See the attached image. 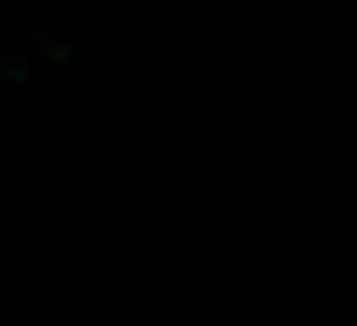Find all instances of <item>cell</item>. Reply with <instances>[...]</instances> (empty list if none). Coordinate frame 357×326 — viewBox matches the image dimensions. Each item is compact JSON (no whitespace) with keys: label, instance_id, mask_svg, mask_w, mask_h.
<instances>
[{"label":"cell","instance_id":"6da1fadb","mask_svg":"<svg viewBox=\"0 0 357 326\" xmlns=\"http://www.w3.org/2000/svg\"><path fill=\"white\" fill-rule=\"evenodd\" d=\"M4 73H12L16 85H24V81H27V62H24V58H4Z\"/></svg>","mask_w":357,"mask_h":326},{"label":"cell","instance_id":"7a4b0ae2","mask_svg":"<svg viewBox=\"0 0 357 326\" xmlns=\"http://www.w3.org/2000/svg\"><path fill=\"white\" fill-rule=\"evenodd\" d=\"M131 4H158V0H131Z\"/></svg>","mask_w":357,"mask_h":326}]
</instances>
